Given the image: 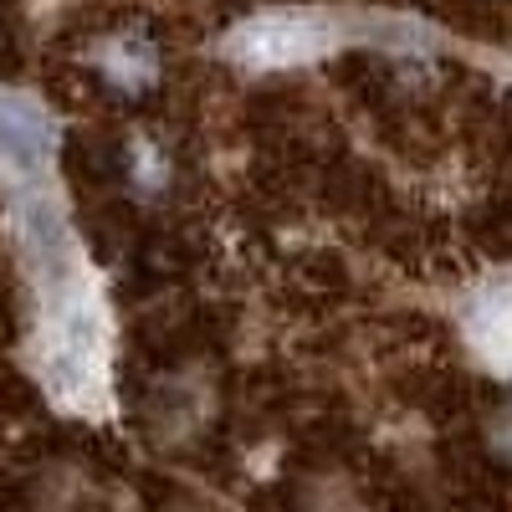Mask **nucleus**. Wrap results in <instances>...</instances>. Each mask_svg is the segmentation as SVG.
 Returning <instances> with one entry per match:
<instances>
[{
  "label": "nucleus",
  "instance_id": "f257e3e1",
  "mask_svg": "<svg viewBox=\"0 0 512 512\" xmlns=\"http://www.w3.org/2000/svg\"><path fill=\"white\" fill-rule=\"evenodd\" d=\"M318 47H323V31H318L313 21H297V16L256 21V26L246 31V52H251L256 62H267V67H277V62H303V57H313Z\"/></svg>",
  "mask_w": 512,
  "mask_h": 512
},
{
  "label": "nucleus",
  "instance_id": "f03ea898",
  "mask_svg": "<svg viewBox=\"0 0 512 512\" xmlns=\"http://www.w3.org/2000/svg\"><path fill=\"white\" fill-rule=\"evenodd\" d=\"M47 134H41V123L21 108H0V144H6V154L21 164V169H36L41 154H47V144H41Z\"/></svg>",
  "mask_w": 512,
  "mask_h": 512
},
{
  "label": "nucleus",
  "instance_id": "7ed1b4c3",
  "mask_svg": "<svg viewBox=\"0 0 512 512\" xmlns=\"http://www.w3.org/2000/svg\"><path fill=\"white\" fill-rule=\"evenodd\" d=\"M487 313H492V328H482L487 333V349L502 354V359H512V297H502V303L487 308Z\"/></svg>",
  "mask_w": 512,
  "mask_h": 512
}]
</instances>
